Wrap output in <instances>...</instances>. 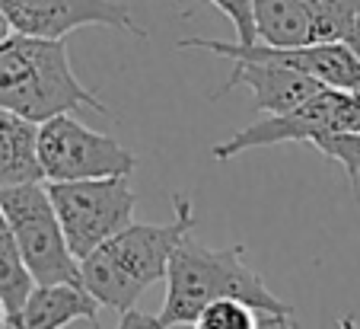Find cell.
<instances>
[{
	"instance_id": "19",
	"label": "cell",
	"mask_w": 360,
	"mask_h": 329,
	"mask_svg": "<svg viewBox=\"0 0 360 329\" xmlns=\"http://www.w3.org/2000/svg\"><path fill=\"white\" fill-rule=\"evenodd\" d=\"M341 42H345L347 49H351L354 55L360 58V13L354 16V23H351V26H347V32H345V39H341Z\"/></svg>"
},
{
	"instance_id": "10",
	"label": "cell",
	"mask_w": 360,
	"mask_h": 329,
	"mask_svg": "<svg viewBox=\"0 0 360 329\" xmlns=\"http://www.w3.org/2000/svg\"><path fill=\"white\" fill-rule=\"evenodd\" d=\"M360 0H252L255 39L268 45L341 42Z\"/></svg>"
},
{
	"instance_id": "11",
	"label": "cell",
	"mask_w": 360,
	"mask_h": 329,
	"mask_svg": "<svg viewBox=\"0 0 360 329\" xmlns=\"http://www.w3.org/2000/svg\"><path fill=\"white\" fill-rule=\"evenodd\" d=\"M236 87L252 89V106L259 112H265V116H284V112L297 109L300 103H306L316 89H322V83L313 80L309 74H303V70L284 68V64L243 61V58H236L230 77L220 83V89L211 99L226 97Z\"/></svg>"
},
{
	"instance_id": "2",
	"label": "cell",
	"mask_w": 360,
	"mask_h": 329,
	"mask_svg": "<svg viewBox=\"0 0 360 329\" xmlns=\"http://www.w3.org/2000/svg\"><path fill=\"white\" fill-rule=\"evenodd\" d=\"M198 218L191 199L172 195V221L166 224H128L109 240H102L80 259V285L96 297L99 307L131 310L147 288L166 278L176 247L195 230Z\"/></svg>"
},
{
	"instance_id": "8",
	"label": "cell",
	"mask_w": 360,
	"mask_h": 329,
	"mask_svg": "<svg viewBox=\"0 0 360 329\" xmlns=\"http://www.w3.org/2000/svg\"><path fill=\"white\" fill-rule=\"evenodd\" d=\"M176 49H201L220 58L243 61H274L303 70L322 87L360 93V58L345 42H316V45H268V42H217V39H179Z\"/></svg>"
},
{
	"instance_id": "1",
	"label": "cell",
	"mask_w": 360,
	"mask_h": 329,
	"mask_svg": "<svg viewBox=\"0 0 360 329\" xmlns=\"http://www.w3.org/2000/svg\"><path fill=\"white\" fill-rule=\"evenodd\" d=\"M214 301H243L265 316L268 329H293V307L268 288L259 268L245 262L243 243L214 249L188 233L166 268V301L160 323L166 329L191 326L198 310Z\"/></svg>"
},
{
	"instance_id": "5",
	"label": "cell",
	"mask_w": 360,
	"mask_h": 329,
	"mask_svg": "<svg viewBox=\"0 0 360 329\" xmlns=\"http://www.w3.org/2000/svg\"><path fill=\"white\" fill-rule=\"evenodd\" d=\"M48 199L61 221L64 240L77 259L89 256L102 240L131 224L137 192L128 176L74 179V182H48Z\"/></svg>"
},
{
	"instance_id": "6",
	"label": "cell",
	"mask_w": 360,
	"mask_h": 329,
	"mask_svg": "<svg viewBox=\"0 0 360 329\" xmlns=\"http://www.w3.org/2000/svg\"><path fill=\"white\" fill-rule=\"evenodd\" d=\"M326 131H360V93L322 87L297 109L284 112V116H265L259 122L245 125L233 137L214 144L211 157L233 160L245 151H255V147L309 144L316 135H326Z\"/></svg>"
},
{
	"instance_id": "9",
	"label": "cell",
	"mask_w": 360,
	"mask_h": 329,
	"mask_svg": "<svg viewBox=\"0 0 360 329\" xmlns=\"http://www.w3.org/2000/svg\"><path fill=\"white\" fill-rule=\"evenodd\" d=\"M0 13L10 32L35 39H64L83 26H109L147 42V29L137 26L118 0H0Z\"/></svg>"
},
{
	"instance_id": "15",
	"label": "cell",
	"mask_w": 360,
	"mask_h": 329,
	"mask_svg": "<svg viewBox=\"0 0 360 329\" xmlns=\"http://www.w3.org/2000/svg\"><path fill=\"white\" fill-rule=\"evenodd\" d=\"M309 147H316L326 160L345 170L351 192L360 199V131H326V135H316Z\"/></svg>"
},
{
	"instance_id": "22",
	"label": "cell",
	"mask_w": 360,
	"mask_h": 329,
	"mask_svg": "<svg viewBox=\"0 0 360 329\" xmlns=\"http://www.w3.org/2000/svg\"><path fill=\"white\" fill-rule=\"evenodd\" d=\"M0 329H4V307H0Z\"/></svg>"
},
{
	"instance_id": "20",
	"label": "cell",
	"mask_w": 360,
	"mask_h": 329,
	"mask_svg": "<svg viewBox=\"0 0 360 329\" xmlns=\"http://www.w3.org/2000/svg\"><path fill=\"white\" fill-rule=\"evenodd\" d=\"M338 326H341V329H357V323H354V316H341Z\"/></svg>"
},
{
	"instance_id": "16",
	"label": "cell",
	"mask_w": 360,
	"mask_h": 329,
	"mask_svg": "<svg viewBox=\"0 0 360 329\" xmlns=\"http://www.w3.org/2000/svg\"><path fill=\"white\" fill-rule=\"evenodd\" d=\"M191 329H268V323L243 301H214L198 310Z\"/></svg>"
},
{
	"instance_id": "3",
	"label": "cell",
	"mask_w": 360,
	"mask_h": 329,
	"mask_svg": "<svg viewBox=\"0 0 360 329\" xmlns=\"http://www.w3.org/2000/svg\"><path fill=\"white\" fill-rule=\"evenodd\" d=\"M0 109L32 125L64 112H109L93 89L77 80L64 39L20 32L0 39Z\"/></svg>"
},
{
	"instance_id": "7",
	"label": "cell",
	"mask_w": 360,
	"mask_h": 329,
	"mask_svg": "<svg viewBox=\"0 0 360 329\" xmlns=\"http://www.w3.org/2000/svg\"><path fill=\"white\" fill-rule=\"evenodd\" d=\"M41 179L48 182H74V179L131 176L137 157L109 135L86 128L74 112H64L39 125L35 137Z\"/></svg>"
},
{
	"instance_id": "13",
	"label": "cell",
	"mask_w": 360,
	"mask_h": 329,
	"mask_svg": "<svg viewBox=\"0 0 360 329\" xmlns=\"http://www.w3.org/2000/svg\"><path fill=\"white\" fill-rule=\"evenodd\" d=\"M35 137H39V125L0 109V189L41 179Z\"/></svg>"
},
{
	"instance_id": "18",
	"label": "cell",
	"mask_w": 360,
	"mask_h": 329,
	"mask_svg": "<svg viewBox=\"0 0 360 329\" xmlns=\"http://www.w3.org/2000/svg\"><path fill=\"white\" fill-rule=\"evenodd\" d=\"M115 329H166V326L160 323V316H150V314H143V310L131 307L122 314V320H118Z\"/></svg>"
},
{
	"instance_id": "12",
	"label": "cell",
	"mask_w": 360,
	"mask_h": 329,
	"mask_svg": "<svg viewBox=\"0 0 360 329\" xmlns=\"http://www.w3.org/2000/svg\"><path fill=\"white\" fill-rule=\"evenodd\" d=\"M99 304L83 285H32L20 310L4 316V329H64L77 320L96 326Z\"/></svg>"
},
{
	"instance_id": "4",
	"label": "cell",
	"mask_w": 360,
	"mask_h": 329,
	"mask_svg": "<svg viewBox=\"0 0 360 329\" xmlns=\"http://www.w3.org/2000/svg\"><path fill=\"white\" fill-rule=\"evenodd\" d=\"M0 211L13 230L20 253L35 285H80V259L64 240L48 189L39 182H20L0 189Z\"/></svg>"
},
{
	"instance_id": "14",
	"label": "cell",
	"mask_w": 360,
	"mask_h": 329,
	"mask_svg": "<svg viewBox=\"0 0 360 329\" xmlns=\"http://www.w3.org/2000/svg\"><path fill=\"white\" fill-rule=\"evenodd\" d=\"M32 285L35 281H32V275H29L26 259H22V253H20V243H16L4 211H0V307H4V316L20 310V304L26 301Z\"/></svg>"
},
{
	"instance_id": "17",
	"label": "cell",
	"mask_w": 360,
	"mask_h": 329,
	"mask_svg": "<svg viewBox=\"0 0 360 329\" xmlns=\"http://www.w3.org/2000/svg\"><path fill=\"white\" fill-rule=\"evenodd\" d=\"M211 4L233 23V29L239 35L236 42H243V45L259 42L255 39V20H252V0H211Z\"/></svg>"
},
{
	"instance_id": "21",
	"label": "cell",
	"mask_w": 360,
	"mask_h": 329,
	"mask_svg": "<svg viewBox=\"0 0 360 329\" xmlns=\"http://www.w3.org/2000/svg\"><path fill=\"white\" fill-rule=\"evenodd\" d=\"M4 35H10V26H7V20H4V13H0V39Z\"/></svg>"
}]
</instances>
